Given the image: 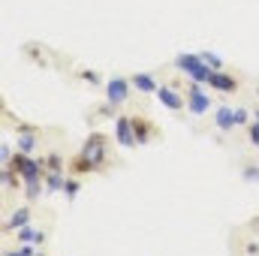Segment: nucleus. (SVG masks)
Returning <instances> with one entry per match:
<instances>
[{"label": "nucleus", "mask_w": 259, "mask_h": 256, "mask_svg": "<svg viewBox=\"0 0 259 256\" xmlns=\"http://www.w3.org/2000/svg\"><path fill=\"white\" fill-rule=\"evenodd\" d=\"M256 97H259V88H256Z\"/></svg>", "instance_id": "obj_32"}, {"label": "nucleus", "mask_w": 259, "mask_h": 256, "mask_svg": "<svg viewBox=\"0 0 259 256\" xmlns=\"http://www.w3.org/2000/svg\"><path fill=\"white\" fill-rule=\"evenodd\" d=\"M18 178H21V175H18L12 166H3V169H0V181H3V190H15V187H18Z\"/></svg>", "instance_id": "obj_17"}, {"label": "nucleus", "mask_w": 259, "mask_h": 256, "mask_svg": "<svg viewBox=\"0 0 259 256\" xmlns=\"http://www.w3.org/2000/svg\"><path fill=\"white\" fill-rule=\"evenodd\" d=\"M247 142H250L253 148H259V121H250V124H247Z\"/></svg>", "instance_id": "obj_25"}, {"label": "nucleus", "mask_w": 259, "mask_h": 256, "mask_svg": "<svg viewBox=\"0 0 259 256\" xmlns=\"http://www.w3.org/2000/svg\"><path fill=\"white\" fill-rule=\"evenodd\" d=\"M9 160H12V151H9V142H0V163H3V166H9Z\"/></svg>", "instance_id": "obj_26"}, {"label": "nucleus", "mask_w": 259, "mask_h": 256, "mask_svg": "<svg viewBox=\"0 0 259 256\" xmlns=\"http://www.w3.org/2000/svg\"><path fill=\"white\" fill-rule=\"evenodd\" d=\"M78 193H81V181H78V178H66L64 196L69 199V202H75V199H78Z\"/></svg>", "instance_id": "obj_19"}, {"label": "nucleus", "mask_w": 259, "mask_h": 256, "mask_svg": "<svg viewBox=\"0 0 259 256\" xmlns=\"http://www.w3.org/2000/svg\"><path fill=\"white\" fill-rule=\"evenodd\" d=\"M46 193H64L66 187V175L64 172H46Z\"/></svg>", "instance_id": "obj_15"}, {"label": "nucleus", "mask_w": 259, "mask_h": 256, "mask_svg": "<svg viewBox=\"0 0 259 256\" xmlns=\"http://www.w3.org/2000/svg\"><path fill=\"white\" fill-rule=\"evenodd\" d=\"M115 142L121 148H133L136 142V127H133V115H115Z\"/></svg>", "instance_id": "obj_7"}, {"label": "nucleus", "mask_w": 259, "mask_h": 256, "mask_svg": "<svg viewBox=\"0 0 259 256\" xmlns=\"http://www.w3.org/2000/svg\"><path fill=\"white\" fill-rule=\"evenodd\" d=\"M15 238H18V241H27V244H42V241L49 238V232L30 223V226H24V229H18V232H15Z\"/></svg>", "instance_id": "obj_14"}, {"label": "nucleus", "mask_w": 259, "mask_h": 256, "mask_svg": "<svg viewBox=\"0 0 259 256\" xmlns=\"http://www.w3.org/2000/svg\"><path fill=\"white\" fill-rule=\"evenodd\" d=\"M253 121V112H247V109H235V127H247Z\"/></svg>", "instance_id": "obj_23"}, {"label": "nucleus", "mask_w": 259, "mask_h": 256, "mask_svg": "<svg viewBox=\"0 0 259 256\" xmlns=\"http://www.w3.org/2000/svg\"><path fill=\"white\" fill-rule=\"evenodd\" d=\"M46 193V178H30V181H24V196L33 202V199H39Z\"/></svg>", "instance_id": "obj_16"}, {"label": "nucleus", "mask_w": 259, "mask_h": 256, "mask_svg": "<svg viewBox=\"0 0 259 256\" xmlns=\"http://www.w3.org/2000/svg\"><path fill=\"white\" fill-rule=\"evenodd\" d=\"M214 127H217V133H229V130L235 127V109L217 106L214 109Z\"/></svg>", "instance_id": "obj_12"}, {"label": "nucleus", "mask_w": 259, "mask_h": 256, "mask_svg": "<svg viewBox=\"0 0 259 256\" xmlns=\"http://www.w3.org/2000/svg\"><path fill=\"white\" fill-rule=\"evenodd\" d=\"M205 88H208V84L187 78V88H184V94H187V112L196 115V118H202V115H208V112L214 109V103H211V97L205 94Z\"/></svg>", "instance_id": "obj_2"}, {"label": "nucleus", "mask_w": 259, "mask_h": 256, "mask_svg": "<svg viewBox=\"0 0 259 256\" xmlns=\"http://www.w3.org/2000/svg\"><path fill=\"white\" fill-rule=\"evenodd\" d=\"M84 160H91L97 166V172L106 166V154H109V139L103 133H91L84 142H81V151H78Z\"/></svg>", "instance_id": "obj_3"}, {"label": "nucleus", "mask_w": 259, "mask_h": 256, "mask_svg": "<svg viewBox=\"0 0 259 256\" xmlns=\"http://www.w3.org/2000/svg\"><path fill=\"white\" fill-rule=\"evenodd\" d=\"M130 81H133V91H139V94H157L160 91V84L151 72H133Z\"/></svg>", "instance_id": "obj_11"}, {"label": "nucleus", "mask_w": 259, "mask_h": 256, "mask_svg": "<svg viewBox=\"0 0 259 256\" xmlns=\"http://www.w3.org/2000/svg\"><path fill=\"white\" fill-rule=\"evenodd\" d=\"M9 166L21 175V181H30V178H42L49 169H46V160H39V157H30V154H21V151H15L12 154V160H9Z\"/></svg>", "instance_id": "obj_4"}, {"label": "nucleus", "mask_w": 259, "mask_h": 256, "mask_svg": "<svg viewBox=\"0 0 259 256\" xmlns=\"http://www.w3.org/2000/svg\"><path fill=\"white\" fill-rule=\"evenodd\" d=\"M75 75H78L81 81H88V84H103V75H100L97 69H78Z\"/></svg>", "instance_id": "obj_21"}, {"label": "nucleus", "mask_w": 259, "mask_h": 256, "mask_svg": "<svg viewBox=\"0 0 259 256\" xmlns=\"http://www.w3.org/2000/svg\"><path fill=\"white\" fill-rule=\"evenodd\" d=\"M199 58L211 66V69H223V58H220V55H214V52H208V49H202V52H199Z\"/></svg>", "instance_id": "obj_20"}, {"label": "nucleus", "mask_w": 259, "mask_h": 256, "mask_svg": "<svg viewBox=\"0 0 259 256\" xmlns=\"http://www.w3.org/2000/svg\"><path fill=\"white\" fill-rule=\"evenodd\" d=\"M208 88L217 91V94H235L238 91V78L229 69H214L211 78H208Z\"/></svg>", "instance_id": "obj_8"}, {"label": "nucleus", "mask_w": 259, "mask_h": 256, "mask_svg": "<svg viewBox=\"0 0 259 256\" xmlns=\"http://www.w3.org/2000/svg\"><path fill=\"white\" fill-rule=\"evenodd\" d=\"M241 178L250 181V184H259V166H244L241 169Z\"/></svg>", "instance_id": "obj_24"}, {"label": "nucleus", "mask_w": 259, "mask_h": 256, "mask_svg": "<svg viewBox=\"0 0 259 256\" xmlns=\"http://www.w3.org/2000/svg\"><path fill=\"white\" fill-rule=\"evenodd\" d=\"M133 127H136V142H139V145H148V142H154V136H160L151 121L136 118V115H133Z\"/></svg>", "instance_id": "obj_13"}, {"label": "nucleus", "mask_w": 259, "mask_h": 256, "mask_svg": "<svg viewBox=\"0 0 259 256\" xmlns=\"http://www.w3.org/2000/svg\"><path fill=\"white\" fill-rule=\"evenodd\" d=\"M30 220H33V211L24 205V208H15L6 220H3V232L9 235V232H18V229H24V226H30Z\"/></svg>", "instance_id": "obj_10"}, {"label": "nucleus", "mask_w": 259, "mask_h": 256, "mask_svg": "<svg viewBox=\"0 0 259 256\" xmlns=\"http://www.w3.org/2000/svg\"><path fill=\"white\" fill-rule=\"evenodd\" d=\"M36 148H39V130L33 127H21L18 130V139H15V151H21V154H36Z\"/></svg>", "instance_id": "obj_9"}, {"label": "nucleus", "mask_w": 259, "mask_h": 256, "mask_svg": "<svg viewBox=\"0 0 259 256\" xmlns=\"http://www.w3.org/2000/svg\"><path fill=\"white\" fill-rule=\"evenodd\" d=\"M72 172H75V175H88V172H97V166H94L91 160H84V157L78 154V157L72 160Z\"/></svg>", "instance_id": "obj_18"}, {"label": "nucleus", "mask_w": 259, "mask_h": 256, "mask_svg": "<svg viewBox=\"0 0 259 256\" xmlns=\"http://www.w3.org/2000/svg\"><path fill=\"white\" fill-rule=\"evenodd\" d=\"M33 247H36V244H27V241H18V247H15V250H18L21 256H36V250H33Z\"/></svg>", "instance_id": "obj_27"}, {"label": "nucleus", "mask_w": 259, "mask_h": 256, "mask_svg": "<svg viewBox=\"0 0 259 256\" xmlns=\"http://www.w3.org/2000/svg\"><path fill=\"white\" fill-rule=\"evenodd\" d=\"M253 121H259V109H253Z\"/></svg>", "instance_id": "obj_30"}, {"label": "nucleus", "mask_w": 259, "mask_h": 256, "mask_svg": "<svg viewBox=\"0 0 259 256\" xmlns=\"http://www.w3.org/2000/svg\"><path fill=\"white\" fill-rule=\"evenodd\" d=\"M244 253L247 256H259V241H247V244H244Z\"/></svg>", "instance_id": "obj_28"}, {"label": "nucleus", "mask_w": 259, "mask_h": 256, "mask_svg": "<svg viewBox=\"0 0 259 256\" xmlns=\"http://www.w3.org/2000/svg\"><path fill=\"white\" fill-rule=\"evenodd\" d=\"M130 91H133V81H130L127 75H112L109 81H106V103L109 106H124L130 100Z\"/></svg>", "instance_id": "obj_5"}, {"label": "nucleus", "mask_w": 259, "mask_h": 256, "mask_svg": "<svg viewBox=\"0 0 259 256\" xmlns=\"http://www.w3.org/2000/svg\"><path fill=\"white\" fill-rule=\"evenodd\" d=\"M3 256H21V253H18V250H6Z\"/></svg>", "instance_id": "obj_29"}, {"label": "nucleus", "mask_w": 259, "mask_h": 256, "mask_svg": "<svg viewBox=\"0 0 259 256\" xmlns=\"http://www.w3.org/2000/svg\"><path fill=\"white\" fill-rule=\"evenodd\" d=\"M36 256H46V253H36Z\"/></svg>", "instance_id": "obj_31"}, {"label": "nucleus", "mask_w": 259, "mask_h": 256, "mask_svg": "<svg viewBox=\"0 0 259 256\" xmlns=\"http://www.w3.org/2000/svg\"><path fill=\"white\" fill-rule=\"evenodd\" d=\"M46 169H49V172H64V169H66L64 157H58V154H49V157H46Z\"/></svg>", "instance_id": "obj_22"}, {"label": "nucleus", "mask_w": 259, "mask_h": 256, "mask_svg": "<svg viewBox=\"0 0 259 256\" xmlns=\"http://www.w3.org/2000/svg\"><path fill=\"white\" fill-rule=\"evenodd\" d=\"M157 103H163L169 112H184L187 109V94H181L175 84H160V91L154 94Z\"/></svg>", "instance_id": "obj_6"}, {"label": "nucleus", "mask_w": 259, "mask_h": 256, "mask_svg": "<svg viewBox=\"0 0 259 256\" xmlns=\"http://www.w3.org/2000/svg\"><path fill=\"white\" fill-rule=\"evenodd\" d=\"M175 69L181 72V75H187L190 81H202V84H208V78H211V66L205 64L202 58H199V52H181V55H175Z\"/></svg>", "instance_id": "obj_1"}]
</instances>
